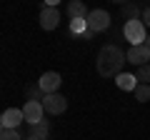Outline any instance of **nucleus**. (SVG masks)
Segmentation results:
<instances>
[{"label": "nucleus", "instance_id": "nucleus-1", "mask_svg": "<svg viewBox=\"0 0 150 140\" xmlns=\"http://www.w3.org/2000/svg\"><path fill=\"white\" fill-rule=\"evenodd\" d=\"M128 63V55L120 50L118 43H105L98 53V60H95V70L98 75L103 78H118L123 73V65Z\"/></svg>", "mask_w": 150, "mask_h": 140}, {"label": "nucleus", "instance_id": "nucleus-2", "mask_svg": "<svg viewBox=\"0 0 150 140\" xmlns=\"http://www.w3.org/2000/svg\"><path fill=\"white\" fill-rule=\"evenodd\" d=\"M123 35H125V40L130 43V48L143 45L145 38H148V33H145V23L143 20H128L123 25Z\"/></svg>", "mask_w": 150, "mask_h": 140}, {"label": "nucleus", "instance_id": "nucleus-3", "mask_svg": "<svg viewBox=\"0 0 150 140\" xmlns=\"http://www.w3.org/2000/svg\"><path fill=\"white\" fill-rule=\"evenodd\" d=\"M85 23H88V28H90L93 33H103V30L110 28V13L103 10V8H95V10L88 13Z\"/></svg>", "mask_w": 150, "mask_h": 140}, {"label": "nucleus", "instance_id": "nucleus-4", "mask_svg": "<svg viewBox=\"0 0 150 140\" xmlns=\"http://www.w3.org/2000/svg\"><path fill=\"white\" fill-rule=\"evenodd\" d=\"M43 108H45V113H50V115H63L65 110H68V98L60 95V93L45 95L43 98Z\"/></svg>", "mask_w": 150, "mask_h": 140}, {"label": "nucleus", "instance_id": "nucleus-5", "mask_svg": "<svg viewBox=\"0 0 150 140\" xmlns=\"http://www.w3.org/2000/svg\"><path fill=\"white\" fill-rule=\"evenodd\" d=\"M23 115H25V123L30 125H38L40 120H45V108H43V103H38V100H25V105H23Z\"/></svg>", "mask_w": 150, "mask_h": 140}, {"label": "nucleus", "instance_id": "nucleus-6", "mask_svg": "<svg viewBox=\"0 0 150 140\" xmlns=\"http://www.w3.org/2000/svg\"><path fill=\"white\" fill-rule=\"evenodd\" d=\"M23 123H25L23 108H8L5 113L0 115V125H3V130H18Z\"/></svg>", "mask_w": 150, "mask_h": 140}, {"label": "nucleus", "instance_id": "nucleus-7", "mask_svg": "<svg viewBox=\"0 0 150 140\" xmlns=\"http://www.w3.org/2000/svg\"><path fill=\"white\" fill-rule=\"evenodd\" d=\"M128 63H133L135 68H143V65H150V45H135V48H130L128 53Z\"/></svg>", "mask_w": 150, "mask_h": 140}, {"label": "nucleus", "instance_id": "nucleus-8", "mask_svg": "<svg viewBox=\"0 0 150 140\" xmlns=\"http://www.w3.org/2000/svg\"><path fill=\"white\" fill-rule=\"evenodd\" d=\"M60 83H63L60 73H55V70H48V73H43V75H40L38 85L43 88V93H45V95H53V93H58Z\"/></svg>", "mask_w": 150, "mask_h": 140}, {"label": "nucleus", "instance_id": "nucleus-9", "mask_svg": "<svg viewBox=\"0 0 150 140\" xmlns=\"http://www.w3.org/2000/svg\"><path fill=\"white\" fill-rule=\"evenodd\" d=\"M58 25H60V13H58V8L43 5V8H40V28H43V30H55Z\"/></svg>", "mask_w": 150, "mask_h": 140}, {"label": "nucleus", "instance_id": "nucleus-10", "mask_svg": "<svg viewBox=\"0 0 150 140\" xmlns=\"http://www.w3.org/2000/svg\"><path fill=\"white\" fill-rule=\"evenodd\" d=\"M88 8H85V3H80V0H70L68 3V15H70V20H85L88 18Z\"/></svg>", "mask_w": 150, "mask_h": 140}, {"label": "nucleus", "instance_id": "nucleus-11", "mask_svg": "<svg viewBox=\"0 0 150 140\" xmlns=\"http://www.w3.org/2000/svg\"><path fill=\"white\" fill-rule=\"evenodd\" d=\"M115 85H118L120 90H133L135 93V88H138L140 83H138V75H133V73H120V75L115 78Z\"/></svg>", "mask_w": 150, "mask_h": 140}, {"label": "nucleus", "instance_id": "nucleus-12", "mask_svg": "<svg viewBox=\"0 0 150 140\" xmlns=\"http://www.w3.org/2000/svg\"><path fill=\"white\" fill-rule=\"evenodd\" d=\"M120 15L125 18V23L128 20H140V18H143V10H140L135 3H125V5L120 8Z\"/></svg>", "mask_w": 150, "mask_h": 140}, {"label": "nucleus", "instance_id": "nucleus-13", "mask_svg": "<svg viewBox=\"0 0 150 140\" xmlns=\"http://www.w3.org/2000/svg\"><path fill=\"white\" fill-rule=\"evenodd\" d=\"M30 135L38 138V140H50V123H48V120H40L38 125L30 128Z\"/></svg>", "mask_w": 150, "mask_h": 140}, {"label": "nucleus", "instance_id": "nucleus-14", "mask_svg": "<svg viewBox=\"0 0 150 140\" xmlns=\"http://www.w3.org/2000/svg\"><path fill=\"white\" fill-rule=\"evenodd\" d=\"M88 30H90V28H88L85 20H70V33H73L75 38H83Z\"/></svg>", "mask_w": 150, "mask_h": 140}, {"label": "nucleus", "instance_id": "nucleus-15", "mask_svg": "<svg viewBox=\"0 0 150 140\" xmlns=\"http://www.w3.org/2000/svg\"><path fill=\"white\" fill-rule=\"evenodd\" d=\"M135 100H138V103H148L150 100V85L140 83V85L135 88Z\"/></svg>", "mask_w": 150, "mask_h": 140}, {"label": "nucleus", "instance_id": "nucleus-16", "mask_svg": "<svg viewBox=\"0 0 150 140\" xmlns=\"http://www.w3.org/2000/svg\"><path fill=\"white\" fill-rule=\"evenodd\" d=\"M25 95H28V100H38V103H43L45 93H43V88H40V85H30V88L25 90Z\"/></svg>", "mask_w": 150, "mask_h": 140}, {"label": "nucleus", "instance_id": "nucleus-17", "mask_svg": "<svg viewBox=\"0 0 150 140\" xmlns=\"http://www.w3.org/2000/svg\"><path fill=\"white\" fill-rule=\"evenodd\" d=\"M0 140H25L20 130H0Z\"/></svg>", "mask_w": 150, "mask_h": 140}, {"label": "nucleus", "instance_id": "nucleus-18", "mask_svg": "<svg viewBox=\"0 0 150 140\" xmlns=\"http://www.w3.org/2000/svg\"><path fill=\"white\" fill-rule=\"evenodd\" d=\"M138 80L140 83H145V85H150V65H143V68H138Z\"/></svg>", "mask_w": 150, "mask_h": 140}, {"label": "nucleus", "instance_id": "nucleus-19", "mask_svg": "<svg viewBox=\"0 0 150 140\" xmlns=\"http://www.w3.org/2000/svg\"><path fill=\"white\" fill-rule=\"evenodd\" d=\"M140 20L145 23V28H150V8H145V10H143V18H140Z\"/></svg>", "mask_w": 150, "mask_h": 140}, {"label": "nucleus", "instance_id": "nucleus-20", "mask_svg": "<svg viewBox=\"0 0 150 140\" xmlns=\"http://www.w3.org/2000/svg\"><path fill=\"white\" fill-rule=\"evenodd\" d=\"M25 140H38V138H33V135H28V138H25Z\"/></svg>", "mask_w": 150, "mask_h": 140}]
</instances>
